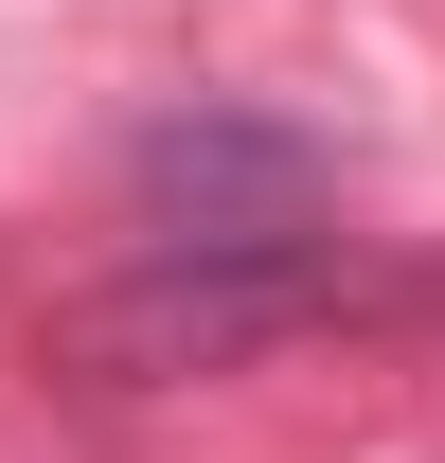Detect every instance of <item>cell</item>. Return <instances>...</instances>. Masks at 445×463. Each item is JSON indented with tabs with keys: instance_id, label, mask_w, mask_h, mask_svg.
Returning a JSON list of instances; mask_svg holds the SVG:
<instances>
[{
	"instance_id": "6da1fadb",
	"label": "cell",
	"mask_w": 445,
	"mask_h": 463,
	"mask_svg": "<svg viewBox=\"0 0 445 463\" xmlns=\"http://www.w3.org/2000/svg\"><path fill=\"white\" fill-rule=\"evenodd\" d=\"M338 161L303 143V125L268 108H178L143 125V250H178V268H232V250H338Z\"/></svg>"
}]
</instances>
